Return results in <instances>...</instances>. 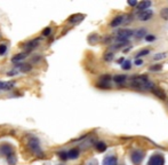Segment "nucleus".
<instances>
[{
    "mask_svg": "<svg viewBox=\"0 0 168 165\" xmlns=\"http://www.w3.org/2000/svg\"><path fill=\"white\" fill-rule=\"evenodd\" d=\"M58 156H60V158H62V159H68V158H69V157H68V153H65V151L60 153Z\"/></svg>",
    "mask_w": 168,
    "mask_h": 165,
    "instance_id": "30",
    "label": "nucleus"
},
{
    "mask_svg": "<svg viewBox=\"0 0 168 165\" xmlns=\"http://www.w3.org/2000/svg\"><path fill=\"white\" fill-rule=\"evenodd\" d=\"M18 68L22 72H29L31 70V65L30 64H19Z\"/></svg>",
    "mask_w": 168,
    "mask_h": 165,
    "instance_id": "20",
    "label": "nucleus"
},
{
    "mask_svg": "<svg viewBox=\"0 0 168 165\" xmlns=\"http://www.w3.org/2000/svg\"><path fill=\"white\" fill-rule=\"evenodd\" d=\"M126 76L125 75H117V76H115L113 77V80H115V83H118V84H121V83H125V80H126Z\"/></svg>",
    "mask_w": 168,
    "mask_h": 165,
    "instance_id": "16",
    "label": "nucleus"
},
{
    "mask_svg": "<svg viewBox=\"0 0 168 165\" xmlns=\"http://www.w3.org/2000/svg\"><path fill=\"white\" fill-rule=\"evenodd\" d=\"M153 15V12L151 9H146V10H143V12H138L137 14V18L142 21V22H145V21H149Z\"/></svg>",
    "mask_w": 168,
    "mask_h": 165,
    "instance_id": "5",
    "label": "nucleus"
},
{
    "mask_svg": "<svg viewBox=\"0 0 168 165\" xmlns=\"http://www.w3.org/2000/svg\"><path fill=\"white\" fill-rule=\"evenodd\" d=\"M8 158V162L10 165H15V163H16V156L13 154V155H10L9 157H7Z\"/></svg>",
    "mask_w": 168,
    "mask_h": 165,
    "instance_id": "26",
    "label": "nucleus"
},
{
    "mask_svg": "<svg viewBox=\"0 0 168 165\" xmlns=\"http://www.w3.org/2000/svg\"><path fill=\"white\" fill-rule=\"evenodd\" d=\"M135 64H136V65H142V64H143V61H142V60H136V61H135Z\"/></svg>",
    "mask_w": 168,
    "mask_h": 165,
    "instance_id": "34",
    "label": "nucleus"
},
{
    "mask_svg": "<svg viewBox=\"0 0 168 165\" xmlns=\"http://www.w3.org/2000/svg\"><path fill=\"white\" fill-rule=\"evenodd\" d=\"M121 68L124 70H129L132 68V63H131V61H125L124 63L121 64Z\"/></svg>",
    "mask_w": 168,
    "mask_h": 165,
    "instance_id": "24",
    "label": "nucleus"
},
{
    "mask_svg": "<svg viewBox=\"0 0 168 165\" xmlns=\"http://www.w3.org/2000/svg\"><path fill=\"white\" fill-rule=\"evenodd\" d=\"M145 39H146V41H153V40H156V37L153 35H148L145 37Z\"/></svg>",
    "mask_w": 168,
    "mask_h": 165,
    "instance_id": "31",
    "label": "nucleus"
},
{
    "mask_svg": "<svg viewBox=\"0 0 168 165\" xmlns=\"http://www.w3.org/2000/svg\"><path fill=\"white\" fill-rule=\"evenodd\" d=\"M7 51V46L6 45H0V55H4Z\"/></svg>",
    "mask_w": 168,
    "mask_h": 165,
    "instance_id": "29",
    "label": "nucleus"
},
{
    "mask_svg": "<svg viewBox=\"0 0 168 165\" xmlns=\"http://www.w3.org/2000/svg\"><path fill=\"white\" fill-rule=\"evenodd\" d=\"M144 156H145V153H144L143 150L136 149V150L132 151V154H131V159H132L134 165H140L142 163V161L144 159Z\"/></svg>",
    "mask_w": 168,
    "mask_h": 165,
    "instance_id": "2",
    "label": "nucleus"
},
{
    "mask_svg": "<svg viewBox=\"0 0 168 165\" xmlns=\"http://www.w3.org/2000/svg\"><path fill=\"white\" fill-rule=\"evenodd\" d=\"M103 165H118V159L113 155H109L103 159Z\"/></svg>",
    "mask_w": 168,
    "mask_h": 165,
    "instance_id": "7",
    "label": "nucleus"
},
{
    "mask_svg": "<svg viewBox=\"0 0 168 165\" xmlns=\"http://www.w3.org/2000/svg\"><path fill=\"white\" fill-rule=\"evenodd\" d=\"M103 59H104V61L106 62H110L113 60V53L112 52H107L104 54V56H103Z\"/></svg>",
    "mask_w": 168,
    "mask_h": 165,
    "instance_id": "22",
    "label": "nucleus"
},
{
    "mask_svg": "<svg viewBox=\"0 0 168 165\" xmlns=\"http://www.w3.org/2000/svg\"><path fill=\"white\" fill-rule=\"evenodd\" d=\"M134 35H135V31L132 30V29H120L118 31V37L121 38V39H126V40H128Z\"/></svg>",
    "mask_w": 168,
    "mask_h": 165,
    "instance_id": "4",
    "label": "nucleus"
},
{
    "mask_svg": "<svg viewBox=\"0 0 168 165\" xmlns=\"http://www.w3.org/2000/svg\"><path fill=\"white\" fill-rule=\"evenodd\" d=\"M152 92L154 93V95H157L159 99H161V100H166V93H165L161 88H159V87H154V88L152 89Z\"/></svg>",
    "mask_w": 168,
    "mask_h": 165,
    "instance_id": "9",
    "label": "nucleus"
},
{
    "mask_svg": "<svg viewBox=\"0 0 168 165\" xmlns=\"http://www.w3.org/2000/svg\"><path fill=\"white\" fill-rule=\"evenodd\" d=\"M95 148H96V150H97L98 153H103V151L106 150V145L104 142L100 141V142H97V143L95 145Z\"/></svg>",
    "mask_w": 168,
    "mask_h": 165,
    "instance_id": "14",
    "label": "nucleus"
},
{
    "mask_svg": "<svg viewBox=\"0 0 168 165\" xmlns=\"http://www.w3.org/2000/svg\"><path fill=\"white\" fill-rule=\"evenodd\" d=\"M150 6H151V1H141V2L137 4V9H138V12H143V10L149 9Z\"/></svg>",
    "mask_w": 168,
    "mask_h": 165,
    "instance_id": "10",
    "label": "nucleus"
},
{
    "mask_svg": "<svg viewBox=\"0 0 168 165\" xmlns=\"http://www.w3.org/2000/svg\"><path fill=\"white\" fill-rule=\"evenodd\" d=\"M98 87H101V88H110V84L109 83H104V81H101L100 84H97Z\"/></svg>",
    "mask_w": 168,
    "mask_h": 165,
    "instance_id": "28",
    "label": "nucleus"
},
{
    "mask_svg": "<svg viewBox=\"0 0 168 165\" xmlns=\"http://www.w3.org/2000/svg\"><path fill=\"white\" fill-rule=\"evenodd\" d=\"M145 33H146V30H145L144 28H141L140 30H137V31H136V37H137V38H143V37H146V36H145Z\"/></svg>",
    "mask_w": 168,
    "mask_h": 165,
    "instance_id": "21",
    "label": "nucleus"
},
{
    "mask_svg": "<svg viewBox=\"0 0 168 165\" xmlns=\"http://www.w3.org/2000/svg\"><path fill=\"white\" fill-rule=\"evenodd\" d=\"M14 86V81H0V89H9Z\"/></svg>",
    "mask_w": 168,
    "mask_h": 165,
    "instance_id": "13",
    "label": "nucleus"
},
{
    "mask_svg": "<svg viewBox=\"0 0 168 165\" xmlns=\"http://www.w3.org/2000/svg\"><path fill=\"white\" fill-rule=\"evenodd\" d=\"M87 165H97V162L95 161V159H92V161H89Z\"/></svg>",
    "mask_w": 168,
    "mask_h": 165,
    "instance_id": "33",
    "label": "nucleus"
},
{
    "mask_svg": "<svg viewBox=\"0 0 168 165\" xmlns=\"http://www.w3.org/2000/svg\"><path fill=\"white\" fill-rule=\"evenodd\" d=\"M27 56V53H21V54H18L16 56H14V57L12 59V61L14 62V63H15V62H19V61H22L23 59H25Z\"/></svg>",
    "mask_w": 168,
    "mask_h": 165,
    "instance_id": "15",
    "label": "nucleus"
},
{
    "mask_svg": "<svg viewBox=\"0 0 168 165\" xmlns=\"http://www.w3.org/2000/svg\"><path fill=\"white\" fill-rule=\"evenodd\" d=\"M0 153L2 154V155H5V156L9 157L10 155H13L14 154V151H13V147L10 146V145H1L0 146Z\"/></svg>",
    "mask_w": 168,
    "mask_h": 165,
    "instance_id": "6",
    "label": "nucleus"
},
{
    "mask_svg": "<svg viewBox=\"0 0 168 165\" xmlns=\"http://www.w3.org/2000/svg\"><path fill=\"white\" fill-rule=\"evenodd\" d=\"M149 53H150V49H142V51H140V52L136 54V60H137L138 57H141V56L149 55Z\"/></svg>",
    "mask_w": 168,
    "mask_h": 165,
    "instance_id": "23",
    "label": "nucleus"
},
{
    "mask_svg": "<svg viewBox=\"0 0 168 165\" xmlns=\"http://www.w3.org/2000/svg\"><path fill=\"white\" fill-rule=\"evenodd\" d=\"M27 147L30 148V150L39 157H43L44 156V153L40 148V142H39V139L37 137H30L27 138Z\"/></svg>",
    "mask_w": 168,
    "mask_h": 165,
    "instance_id": "1",
    "label": "nucleus"
},
{
    "mask_svg": "<svg viewBox=\"0 0 168 165\" xmlns=\"http://www.w3.org/2000/svg\"><path fill=\"white\" fill-rule=\"evenodd\" d=\"M50 31H52V30H50L49 28H47V29H46V30L44 31V32H43V35H44V36H48L49 33H50Z\"/></svg>",
    "mask_w": 168,
    "mask_h": 165,
    "instance_id": "32",
    "label": "nucleus"
},
{
    "mask_svg": "<svg viewBox=\"0 0 168 165\" xmlns=\"http://www.w3.org/2000/svg\"><path fill=\"white\" fill-rule=\"evenodd\" d=\"M125 21V15H118V16H115L112 21H111V23H110V25L112 26V28H117V26L121 25V23Z\"/></svg>",
    "mask_w": 168,
    "mask_h": 165,
    "instance_id": "8",
    "label": "nucleus"
},
{
    "mask_svg": "<svg viewBox=\"0 0 168 165\" xmlns=\"http://www.w3.org/2000/svg\"><path fill=\"white\" fill-rule=\"evenodd\" d=\"M148 165H165V158L161 154H154L150 157Z\"/></svg>",
    "mask_w": 168,
    "mask_h": 165,
    "instance_id": "3",
    "label": "nucleus"
},
{
    "mask_svg": "<svg viewBox=\"0 0 168 165\" xmlns=\"http://www.w3.org/2000/svg\"><path fill=\"white\" fill-rule=\"evenodd\" d=\"M167 57V53H159V54H156L153 56V60L154 61H159V60H164Z\"/></svg>",
    "mask_w": 168,
    "mask_h": 165,
    "instance_id": "18",
    "label": "nucleus"
},
{
    "mask_svg": "<svg viewBox=\"0 0 168 165\" xmlns=\"http://www.w3.org/2000/svg\"><path fill=\"white\" fill-rule=\"evenodd\" d=\"M118 62H119V63H121V64H123V63H124V62H125V59H124V57H120V59H119V60H118Z\"/></svg>",
    "mask_w": 168,
    "mask_h": 165,
    "instance_id": "36",
    "label": "nucleus"
},
{
    "mask_svg": "<svg viewBox=\"0 0 168 165\" xmlns=\"http://www.w3.org/2000/svg\"><path fill=\"white\" fill-rule=\"evenodd\" d=\"M161 69H162L161 64H156V65H152V67H150L151 71H159V70H161Z\"/></svg>",
    "mask_w": 168,
    "mask_h": 165,
    "instance_id": "27",
    "label": "nucleus"
},
{
    "mask_svg": "<svg viewBox=\"0 0 168 165\" xmlns=\"http://www.w3.org/2000/svg\"><path fill=\"white\" fill-rule=\"evenodd\" d=\"M68 157H69L70 159H76V158H78V157H79V149H77V148L71 149L70 151L68 153Z\"/></svg>",
    "mask_w": 168,
    "mask_h": 165,
    "instance_id": "11",
    "label": "nucleus"
},
{
    "mask_svg": "<svg viewBox=\"0 0 168 165\" xmlns=\"http://www.w3.org/2000/svg\"><path fill=\"white\" fill-rule=\"evenodd\" d=\"M128 5H129V6H136L137 2H136V1H128Z\"/></svg>",
    "mask_w": 168,
    "mask_h": 165,
    "instance_id": "35",
    "label": "nucleus"
},
{
    "mask_svg": "<svg viewBox=\"0 0 168 165\" xmlns=\"http://www.w3.org/2000/svg\"><path fill=\"white\" fill-rule=\"evenodd\" d=\"M98 36L95 33V35H92V36H89V38H88V43L90 44V45H94V44H96L98 41Z\"/></svg>",
    "mask_w": 168,
    "mask_h": 165,
    "instance_id": "19",
    "label": "nucleus"
},
{
    "mask_svg": "<svg viewBox=\"0 0 168 165\" xmlns=\"http://www.w3.org/2000/svg\"><path fill=\"white\" fill-rule=\"evenodd\" d=\"M160 17L165 21H168V7H165V8L161 9L160 12Z\"/></svg>",
    "mask_w": 168,
    "mask_h": 165,
    "instance_id": "17",
    "label": "nucleus"
},
{
    "mask_svg": "<svg viewBox=\"0 0 168 165\" xmlns=\"http://www.w3.org/2000/svg\"><path fill=\"white\" fill-rule=\"evenodd\" d=\"M84 15H81V14H76V15H72L70 18H69V22L71 23H78V22H81L82 20H84Z\"/></svg>",
    "mask_w": 168,
    "mask_h": 165,
    "instance_id": "12",
    "label": "nucleus"
},
{
    "mask_svg": "<svg viewBox=\"0 0 168 165\" xmlns=\"http://www.w3.org/2000/svg\"><path fill=\"white\" fill-rule=\"evenodd\" d=\"M39 43V39H37V40H32V41H30L29 44H27V48H33L37 46V44Z\"/></svg>",
    "mask_w": 168,
    "mask_h": 165,
    "instance_id": "25",
    "label": "nucleus"
}]
</instances>
